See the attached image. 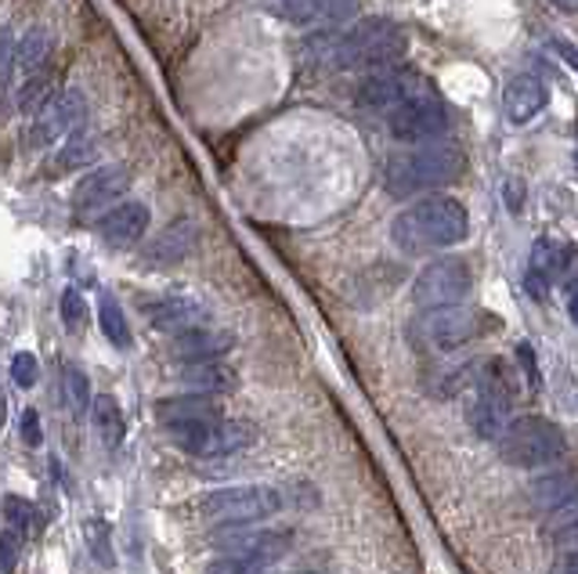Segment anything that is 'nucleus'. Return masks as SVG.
Listing matches in <instances>:
<instances>
[{"instance_id": "nucleus-1", "label": "nucleus", "mask_w": 578, "mask_h": 574, "mask_svg": "<svg viewBox=\"0 0 578 574\" xmlns=\"http://www.w3.org/2000/svg\"><path fill=\"white\" fill-rule=\"evenodd\" d=\"M307 55H311L315 66L326 69L376 72L401 66V58L409 55V33L390 19H359L348 30L311 36Z\"/></svg>"}, {"instance_id": "nucleus-2", "label": "nucleus", "mask_w": 578, "mask_h": 574, "mask_svg": "<svg viewBox=\"0 0 578 574\" xmlns=\"http://www.w3.org/2000/svg\"><path fill=\"white\" fill-rule=\"evenodd\" d=\"M471 235L466 206L452 195H423L405 206L390 224V239L401 254H438V249L460 246Z\"/></svg>"}, {"instance_id": "nucleus-3", "label": "nucleus", "mask_w": 578, "mask_h": 574, "mask_svg": "<svg viewBox=\"0 0 578 574\" xmlns=\"http://www.w3.org/2000/svg\"><path fill=\"white\" fill-rule=\"evenodd\" d=\"M466 170V156L456 142H423L412 145L405 153H395L384 167V181L387 192L395 199H409V195H423V192H438L456 184Z\"/></svg>"}, {"instance_id": "nucleus-4", "label": "nucleus", "mask_w": 578, "mask_h": 574, "mask_svg": "<svg viewBox=\"0 0 578 574\" xmlns=\"http://www.w3.org/2000/svg\"><path fill=\"white\" fill-rule=\"evenodd\" d=\"M568 452V441L557 423H549L543 416H524L510 419V427L499 434V455L502 463L535 470V466H553L557 459Z\"/></svg>"}, {"instance_id": "nucleus-5", "label": "nucleus", "mask_w": 578, "mask_h": 574, "mask_svg": "<svg viewBox=\"0 0 578 574\" xmlns=\"http://www.w3.org/2000/svg\"><path fill=\"white\" fill-rule=\"evenodd\" d=\"M286 509V495L275 484H239L200 498V514L211 524H253Z\"/></svg>"}, {"instance_id": "nucleus-6", "label": "nucleus", "mask_w": 578, "mask_h": 574, "mask_svg": "<svg viewBox=\"0 0 578 574\" xmlns=\"http://www.w3.org/2000/svg\"><path fill=\"white\" fill-rule=\"evenodd\" d=\"M387 131L401 145H423L438 142L449 131V109L438 98V91L430 83H423L420 91H412L409 98L387 112Z\"/></svg>"}, {"instance_id": "nucleus-7", "label": "nucleus", "mask_w": 578, "mask_h": 574, "mask_svg": "<svg viewBox=\"0 0 578 574\" xmlns=\"http://www.w3.org/2000/svg\"><path fill=\"white\" fill-rule=\"evenodd\" d=\"M491 322L474 307H463V304H452V307H430L416 318V340L430 351H456V347L477 340Z\"/></svg>"}, {"instance_id": "nucleus-8", "label": "nucleus", "mask_w": 578, "mask_h": 574, "mask_svg": "<svg viewBox=\"0 0 578 574\" xmlns=\"http://www.w3.org/2000/svg\"><path fill=\"white\" fill-rule=\"evenodd\" d=\"M474 290V274L471 265L460 257H438L416 274L412 282V301L416 307H452V304H466V296Z\"/></svg>"}, {"instance_id": "nucleus-9", "label": "nucleus", "mask_w": 578, "mask_h": 574, "mask_svg": "<svg viewBox=\"0 0 578 574\" xmlns=\"http://www.w3.org/2000/svg\"><path fill=\"white\" fill-rule=\"evenodd\" d=\"M513 419V394L507 376L488 365L481 369V376L474 380V397H471V427L477 430V438L499 441V434L510 427Z\"/></svg>"}, {"instance_id": "nucleus-10", "label": "nucleus", "mask_w": 578, "mask_h": 574, "mask_svg": "<svg viewBox=\"0 0 578 574\" xmlns=\"http://www.w3.org/2000/svg\"><path fill=\"white\" fill-rule=\"evenodd\" d=\"M174 441L195 459H225V455H239L257 441V427L250 419H214L206 427H192V430H174Z\"/></svg>"}, {"instance_id": "nucleus-11", "label": "nucleus", "mask_w": 578, "mask_h": 574, "mask_svg": "<svg viewBox=\"0 0 578 574\" xmlns=\"http://www.w3.org/2000/svg\"><path fill=\"white\" fill-rule=\"evenodd\" d=\"M127 189H131L127 167H120V164L94 167L88 178L77 184V192H72V214H77V221H98L120 203Z\"/></svg>"}, {"instance_id": "nucleus-12", "label": "nucleus", "mask_w": 578, "mask_h": 574, "mask_svg": "<svg viewBox=\"0 0 578 574\" xmlns=\"http://www.w3.org/2000/svg\"><path fill=\"white\" fill-rule=\"evenodd\" d=\"M211 545L220 549L225 556H257L275 564V560L290 553L293 534L272 528H250V524H225V528L211 534Z\"/></svg>"}, {"instance_id": "nucleus-13", "label": "nucleus", "mask_w": 578, "mask_h": 574, "mask_svg": "<svg viewBox=\"0 0 578 574\" xmlns=\"http://www.w3.org/2000/svg\"><path fill=\"white\" fill-rule=\"evenodd\" d=\"M423 83H430L420 72L405 69V66H390V69H376L359 83V105L373 109V112H387L395 109L401 98H409L412 91H420Z\"/></svg>"}, {"instance_id": "nucleus-14", "label": "nucleus", "mask_w": 578, "mask_h": 574, "mask_svg": "<svg viewBox=\"0 0 578 574\" xmlns=\"http://www.w3.org/2000/svg\"><path fill=\"white\" fill-rule=\"evenodd\" d=\"M365 0H272L275 15L293 26H343L354 22Z\"/></svg>"}, {"instance_id": "nucleus-15", "label": "nucleus", "mask_w": 578, "mask_h": 574, "mask_svg": "<svg viewBox=\"0 0 578 574\" xmlns=\"http://www.w3.org/2000/svg\"><path fill=\"white\" fill-rule=\"evenodd\" d=\"M83 116H88V105H83L80 91H61L52 102L41 109V116L33 123V145H55L61 137H69L80 127Z\"/></svg>"}, {"instance_id": "nucleus-16", "label": "nucleus", "mask_w": 578, "mask_h": 574, "mask_svg": "<svg viewBox=\"0 0 578 574\" xmlns=\"http://www.w3.org/2000/svg\"><path fill=\"white\" fill-rule=\"evenodd\" d=\"M571 246H557L553 239H539L532 246V257H528V271H524V290L535 296V301H546L549 290L557 285V279L564 274V268H568L571 260Z\"/></svg>"}, {"instance_id": "nucleus-17", "label": "nucleus", "mask_w": 578, "mask_h": 574, "mask_svg": "<svg viewBox=\"0 0 578 574\" xmlns=\"http://www.w3.org/2000/svg\"><path fill=\"white\" fill-rule=\"evenodd\" d=\"M156 419L174 434V430H192V427H206V423L220 419V402H214L211 394H178V397H163L156 405Z\"/></svg>"}, {"instance_id": "nucleus-18", "label": "nucleus", "mask_w": 578, "mask_h": 574, "mask_svg": "<svg viewBox=\"0 0 578 574\" xmlns=\"http://www.w3.org/2000/svg\"><path fill=\"white\" fill-rule=\"evenodd\" d=\"M145 232H149V206L145 203H116L109 214L98 217V235L113 249L134 246Z\"/></svg>"}, {"instance_id": "nucleus-19", "label": "nucleus", "mask_w": 578, "mask_h": 574, "mask_svg": "<svg viewBox=\"0 0 578 574\" xmlns=\"http://www.w3.org/2000/svg\"><path fill=\"white\" fill-rule=\"evenodd\" d=\"M195 243H200V228H195L192 221L167 224V228L149 243V249H145V265H152V268H174V265H181V260L192 254Z\"/></svg>"}, {"instance_id": "nucleus-20", "label": "nucleus", "mask_w": 578, "mask_h": 574, "mask_svg": "<svg viewBox=\"0 0 578 574\" xmlns=\"http://www.w3.org/2000/svg\"><path fill=\"white\" fill-rule=\"evenodd\" d=\"M549 102V91L546 83L532 77V72H521V77H513L507 83V91H502V112L510 116V123H528L535 120L539 112L546 109Z\"/></svg>"}, {"instance_id": "nucleus-21", "label": "nucleus", "mask_w": 578, "mask_h": 574, "mask_svg": "<svg viewBox=\"0 0 578 574\" xmlns=\"http://www.w3.org/2000/svg\"><path fill=\"white\" fill-rule=\"evenodd\" d=\"M145 315H149V322H152L156 329H163V333H184V329L206 326L211 311H206V304L195 301V296H167V301L145 307Z\"/></svg>"}, {"instance_id": "nucleus-22", "label": "nucleus", "mask_w": 578, "mask_h": 574, "mask_svg": "<svg viewBox=\"0 0 578 574\" xmlns=\"http://www.w3.org/2000/svg\"><path fill=\"white\" fill-rule=\"evenodd\" d=\"M181 380L189 383L195 394H225V391H236L239 386V376L220 358L189 361V365L181 369Z\"/></svg>"}, {"instance_id": "nucleus-23", "label": "nucleus", "mask_w": 578, "mask_h": 574, "mask_svg": "<svg viewBox=\"0 0 578 574\" xmlns=\"http://www.w3.org/2000/svg\"><path fill=\"white\" fill-rule=\"evenodd\" d=\"M231 336L220 333V329H211V326H195V329H184V333H174V351L184 358V361H203V358H220L231 351Z\"/></svg>"}, {"instance_id": "nucleus-24", "label": "nucleus", "mask_w": 578, "mask_h": 574, "mask_svg": "<svg viewBox=\"0 0 578 574\" xmlns=\"http://www.w3.org/2000/svg\"><path fill=\"white\" fill-rule=\"evenodd\" d=\"M532 503L543 509V514H560V509H571L575 506L571 473H549V477H539L532 484Z\"/></svg>"}, {"instance_id": "nucleus-25", "label": "nucleus", "mask_w": 578, "mask_h": 574, "mask_svg": "<svg viewBox=\"0 0 578 574\" xmlns=\"http://www.w3.org/2000/svg\"><path fill=\"white\" fill-rule=\"evenodd\" d=\"M91 423H94V434L102 438L105 448H120L123 444V434H127V419H123V408L113 394H98L94 405H91Z\"/></svg>"}, {"instance_id": "nucleus-26", "label": "nucleus", "mask_w": 578, "mask_h": 574, "mask_svg": "<svg viewBox=\"0 0 578 574\" xmlns=\"http://www.w3.org/2000/svg\"><path fill=\"white\" fill-rule=\"evenodd\" d=\"M47 55H52V41L41 30H30L22 41H15V69L22 77H36L47 66Z\"/></svg>"}, {"instance_id": "nucleus-27", "label": "nucleus", "mask_w": 578, "mask_h": 574, "mask_svg": "<svg viewBox=\"0 0 578 574\" xmlns=\"http://www.w3.org/2000/svg\"><path fill=\"white\" fill-rule=\"evenodd\" d=\"M98 156V134L91 127H80L69 134V142L61 145V156H58V167L61 170H72V167H88L91 159Z\"/></svg>"}, {"instance_id": "nucleus-28", "label": "nucleus", "mask_w": 578, "mask_h": 574, "mask_svg": "<svg viewBox=\"0 0 578 574\" xmlns=\"http://www.w3.org/2000/svg\"><path fill=\"white\" fill-rule=\"evenodd\" d=\"M98 322H102V333L109 336V344L120 347V351H127V347L134 344L127 318H123V311L113 296H102V304H98Z\"/></svg>"}, {"instance_id": "nucleus-29", "label": "nucleus", "mask_w": 578, "mask_h": 574, "mask_svg": "<svg viewBox=\"0 0 578 574\" xmlns=\"http://www.w3.org/2000/svg\"><path fill=\"white\" fill-rule=\"evenodd\" d=\"M61 402H66L72 412H80L91 405V380L83 376L77 365H66L61 369Z\"/></svg>"}, {"instance_id": "nucleus-30", "label": "nucleus", "mask_w": 578, "mask_h": 574, "mask_svg": "<svg viewBox=\"0 0 578 574\" xmlns=\"http://www.w3.org/2000/svg\"><path fill=\"white\" fill-rule=\"evenodd\" d=\"M0 509H4L11 531H19L22 539H26V534L36 528V506L30 503V498H22V495H4V503H0Z\"/></svg>"}, {"instance_id": "nucleus-31", "label": "nucleus", "mask_w": 578, "mask_h": 574, "mask_svg": "<svg viewBox=\"0 0 578 574\" xmlns=\"http://www.w3.org/2000/svg\"><path fill=\"white\" fill-rule=\"evenodd\" d=\"M268 560H257V556H220L214 560L211 567H206V574H264Z\"/></svg>"}, {"instance_id": "nucleus-32", "label": "nucleus", "mask_w": 578, "mask_h": 574, "mask_svg": "<svg viewBox=\"0 0 578 574\" xmlns=\"http://www.w3.org/2000/svg\"><path fill=\"white\" fill-rule=\"evenodd\" d=\"M11 380H15L22 391H30V386L41 380V361H36L30 351H19L11 358Z\"/></svg>"}, {"instance_id": "nucleus-33", "label": "nucleus", "mask_w": 578, "mask_h": 574, "mask_svg": "<svg viewBox=\"0 0 578 574\" xmlns=\"http://www.w3.org/2000/svg\"><path fill=\"white\" fill-rule=\"evenodd\" d=\"M22 556V534L19 531H0V574H15Z\"/></svg>"}, {"instance_id": "nucleus-34", "label": "nucleus", "mask_w": 578, "mask_h": 574, "mask_svg": "<svg viewBox=\"0 0 578 574\" xmlns=\"http://www.w3.org/2000/svg\"><path fill=\"white\" fill-rule=\"evenodd\" d=\"M58 307H61V322H66L69 329H80V326H83V315H88V307H83V296H80L77 290H66V293H61Z\"/></svg>"}, {"instance_id": "nucleus-35", "label": "nucleus", "mask_w": 578, "mask_h": 574, "mask_svg": "<svg viewBox=\"0 0 578 574\" xmlns=\"http://www.w3.org/2000/svg\"><path fill=\"white\" fill-rule=\"evenodd\" d=\"M11 72H15V36L11 30H0V87L11 80Z\"/></svg>"}, {"instance_id": "nucleus-36", "label": "nucleus", "mask_w": 578, "mask_h": 574, "mask_svg": "<svg viewBox=\"0 0 578 574\" xmlns=\"http://www.w3.org/2000/svg\"><path fill=\"white\" fill-rule=\"evenodd\" d=\"M22 441H26L30 448H41L44 441V430H41V416H36L33 408L22 412Z\"/></svg>"}, {"instance_id": "nucleus-37", "label": "nucleus", "mask_w": 578, "mask_h": 574, "mask_svg": "<svg viewBox=\"0 0 578 574\" xmlns=\"http://www.w3.org/2000/svg\"><path fill=\"white\" fill-rule=\"evenodd\" d=\"M88 539H94L98 545V556H102V564H113V556H109V539H105V524H88Z\"/></svg>"}, {"instance_id": "nucleus-38", "label": "nucleus", "mask_w": 578, "mask_h": 574, "mask_svg": "<svg viewBox=\"0 0 578 574\" xmlns=\"http://www.w3.org/2000/svg\"><path fill=\"white\" fill-rule=\"evenodd\" d=\"M553 574H578V556H575L571 545H568V553H564L557 564H553Z\"/></svg>"}, {"instance_id": "nucleus-39", "label": "nucleus", "mask_w": 578, "mask_h": 574, "mask_svg": "<svg viewBox=\"0 0 578 574\" xmlns=\"http://www.w3.org/2000/svg\"><path fill=\"white\" fill-rule=\"evenodd\" d=\"M553 4H557L560 11H568V15H571V11H575V0H553Z\"/></svg>"}, {"instance_id": "nucleus-40", "label": "nucleus", "mask_w": 578, "mask_h": 574, "mask_svg": "<svg viewBox=\"0 0 578 574\" xmlns=\"http://www.w3.org/2000/svg\"><path fill=\"white\" fill-rule=\"evenodd\" d=\"M297 574H322V571H297Z\"/></svg>"}]
</instances>
